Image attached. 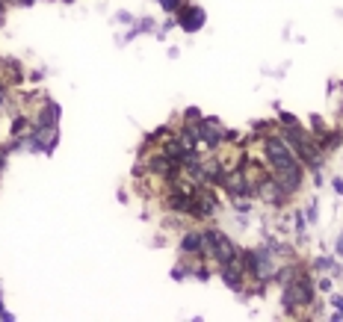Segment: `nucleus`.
I'll list each match as a JSON object with an SVG mask.
<instances>
[{
  "label": "nucleus",
  "mask_w": 343,
  "mask_h": 322,
  "mask_svg": "<svg viewBox=\"0 0 343 322\" xmlns=\"http://www.w3.org/2000/svg\"><path fill=\"white\" fill-rule=\"evenodd\" d=\"M263 151H266V160L272 162V166H281V162H290L296 154H293V148L287 145V139H278V136H266V142H263Z\"/></svg>",
  "instance_id": "3"
},
{
  "label": "nucleus",
  "mask_w": 343,
  "mask_h": 322,
  "mask_svg": "<svg viewBox=\"0 0 343 322\" xmlns=\"http://www.w3.org/2000/svg\"><path fill=\"white\" fill-rule=\"evenodd\" d=\"M3 100H6V89H0V106H3Z\"/></svg>",
  "instance_id": "19"
},
{
  "label": "nucleus",
  "mask_w": 343,
  "mask_h": 322,
  "mask_svg": "<svg viewBox=\"0 0 343 322\" xmlns=\"http://www.w3.org/2000/svg\"><path fill=\"white\" fill-rule=\"evenodd\" d=\"M334 192L343 195V178H334Z\"/></svg>",
  "instance_id": "15"
},
{
  "label": "nucleus",
  "mask_w": 343,
  "mask_h": 322,
  "mask_svg": "<svg viewBox=\"0 0 343 322\" xmlns=\"http://www.w3.org/2000/svg\"><path fill=\"white\" fill-rule=\"evenodd\" d=\"M311 302H313L311 278L293 269V275H290V281H287V290H284V308H287V310H293V308H308Z\"/></svg>",
  "instance_id": "1"
},
{
  "label": "nucleus",
  "mask_w": 343,
  "mask_h": 322,
  "mask_svg": "<svg viewBox=\"0 0 343 322\" xmlns=\"http://www.w3.org/2000/svg\"><path fill=\"white\" fill-rule=\"evenodd\" d=\"M184 254H207V236L204 234H187L181 242Z\"/></svg>",
  "instance_id": "6"
},
{
  "label": "nucleus",
  "mask_w": 343,
  "mask_h": 322,
  "mask_svg": "<svg viewBox=\"0 0 343 322\" xmlns=\"http://www.w3.org/2000/svg\"><path fill=\"white\" fill-rule=\"evenodd\" d=\"M3 166H6V160H3V154H0V168H3Z\"/></svg>",
  "instance_id": "20"
},
{
  "label": "nucleus",
  "mask_w": 343,
  "mask_h": 322,
  "mask_svg": "<svg viewBox=\"0 0 343 322\" xmlns=\"http://www.w3.org/2000/svg\"><path fill=\"white\" fill-rule=\"evenodd\" d=\"M319 148H322V151H334V148H340V133H325Z\"/></svg>",
  "instance_id": "8"
},
{
  "label": "nucleus",
  "mask_w": 343,
  "mask_h": 322,
  "mask_svg": "<svg viewBox=\"0 0 343 322\" xmlns=\"http://www.w3.org/2000/svg\"><path fill=\"white\" fill-rule=\"evenodd\" d=\"M178 27H184L187 32H195L201 30V24H204V9H198V6H192V3H184L181 9H178Z\"/></svg>",
  "instance_id": "4"
},
{
  "label": "nucleus",
  "mask_w": 343,
  "mask_h": 322,
  "mask_svg": "<svg viewBox=\"0 0 343 322\" xmlns=\"http://www.w3.org/2000/svg\"><path fill=\"white\" fill-rule=\"evenodd\" d=\"M160 6H163L166 12H178V9L184 6V0H160Z\"/></svg>",
  "instance_id": "10"
},
{
  "label": "nucleus",
  "mask_w": 343,
  "mask_h": 322,
  "mask_svg": "<svg viewBox=\"0 0 343 322\" xmlns=\"http://www.w3.org/2000/svg\"><path fill=\"white\" fill-rule=\"evenodd\" d=\"M313 269H319V272H334L337 269V263L331 258H316L313 260Z\"/></svg>",
  "instance_id": "9"
},
{
  "label": "nucleus",
  "mask_w": 343,
  "mask_h": 322,
  "mask_svg": "<svg viewBox=\"0 0 343 322\" xmlns=\"http://www.w3.org/2000/svg\"><path fill=\"white\" fill-rule=\"evenodd\" d=\"M331 304H334V320H343V296H331Z\"/></svg>",
  "instance_id": "11"
},
{
  "label": "nucleus",
  "mask_w": 343,
  "mask_h": 322,
  "mask_svg": "<svg viewBox=\"0 0 343 322\" xmlns=\"http://www.w3.org/2000/svg\"><path fill=\"white\" fill-rule=\"evenodd\" d=\"M198 116H201V112H198L195 106H189V110H187V118H198Z\"/></svg>",
  "instance_id": "17"
},
{
  "label": "nucleus",
  "mask_w": 343,
  "mask_h": 322,
  "mask_svg": "<svg viewBox=\"0 0 343 322\" xmlns=\"http://www.w3.org/2000/svg\"><path fill=\"white\" fill-rule=\"evenodd\" d=\"M337 254H343V236L337 240Z\"/></svg>",
  "instance_id": "18"
},
{
  "label": "nucleus",
  "mask_w": 343,
  "mask_h": 322,
  "mask_svg": "<svg viewBox=\"0 0 343 322\" xmlns=\"http://www.w3.org/2000/svg\"><path fill=\"white\" fill-rule=\"evenodd\" d=\"M207 252L219 260V263H231L237 260V246L231 242V236H225L222 230H207Z\"/></svg>",
  "instance_id": "2"
},
{
  "label": "nucleus",
  "mask_w": 343,
  "mask_h": 322,
  "mask_svg": "<svg viewBox=\"0 0 343 322\" xmlns=\"http://www.w3.org/2000/svg\"><path fill=\"white\" fill-rule=\"evenodd\" d=\"M319 290L328 292V290H331V281H328V278H322V281H319Z\"/></svg>",
  "instance_id": "16"
},
{
  "label": "nucleus",
  "mask_w": 343,
  "mask_h": 322,
  "mask_svg": "<svg viewBox=\"0 0 343 322\" xmlns=\"http://www.w3.org/2000/svg\"><path fill=\"white\" fill-rule=\"evenodd\" d=\"M308 222H316V201L308 207Z\"/></svg>",
  "instance_id": "14"
},
{
  "label": "nucleus",
  "mask_w": 343,
  "mask_h": 322,
  "mask_svg": "<svg viewBox=\"0 0 343 322\" xmlns=\"http://www.w3.org/2000/svg\"><path fill=\"white\" fill-rule=\"evenodd\" d=\"M281 124H284V128H293V124H296V116H290V112H281Z\"/></svg>",
  "instance_id": "12"
},
{
  "label": "nucleus",
  "mask_w": 343,
  "mask_h": 322,
  "mask_svg": "<svg viewBox=\"0 0 343 322\" xmlns=\"http://www.w3.org/2000/svg\"><path fill=\"white\" fill-rule=\"evenodd\" d=\"M163 154H166L169 160H184V154H187V151H184V145H181V142H172V139H169V142H166V148H163Z\"/></svg>",
  "instance_id": "7"
},
{
  "label": "nucleus",
  "mask_w": 343,
  "mask_h": 322,
  "mask_svg": "<svg viewBox=\"0 0 343 322\" xmlns=\"http://www.w3.org/2000/svg\"><path fill=\"white\" fill-rule=\"evenodd\" d=\"M24 128H27V118H15V124H12V133H21Z\"/></svg>",
  "instance_id": "13"
},
{
  "label": "nucleus",
  "mask_w": 343,
  "mask_h": 322,
  "mask_svg": "<svg viewBox=\"0 0 343 322\" xmlns=\"http://www.w3.org/2000/svg\"><path fill=\"white\" fill-rule=\"evenodd\" d=\"M0 310H3V304H0Z\"/></svg>",
  "instance_id": "21"
},
{
  "label": "nucleus",
  "mask_w": 343,
  "mask_h": 322,
  "mask_svg": "<svg viewBox=\"0 0 343 322\" xmlns=\"http://www.w3.org/2000/svg\"><path fill=\"white\" fill-rule=\"evenodd\" d=\"M219 278H222L231 290H240V287H243V263H237V260L219 263Z\"/></svg>",
  "instance_id": "5"
}]
</instances>
